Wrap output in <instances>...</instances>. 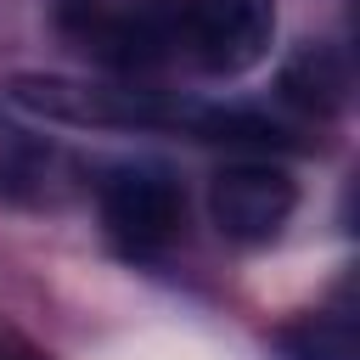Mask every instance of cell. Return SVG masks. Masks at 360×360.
<instances>
[{"instance_id": "8", "label": "cell", "mask_w": 360, "mask_h": 360, "mask_svg": "<svg viewBox=\"0 0 360 360\" xmlns=\"http://www.w3.org/2000/svg\"><path fill=\"white\" fill-rule=\"evenodd\" d=\"M0 360H11V354H6V349H0Z\"/></svg>"}, {"instance_id": "4", "label": "cell", "mask_w": 360, "mask_h": 360, "mask_svg": "<svg viewBox=\"0 0 360 360\" xmlns=\"http://www.w3.org/2000/svg\"><path fill=\"white\" fill-rule=\"evenodd\" d=\"M292 202H298V191H292L287 169L259 163V158L225 163L208 186V214H214L219 236H231V242H270L287 225Z\"/></svg>"}, {"instance_id": "1", "label": "cell", "mask_w": 360, "mask_h": 360, "mask_svg": "<svg viewBox=\"0 0 360 360\" xmlns=\"http://www.w3.org/2000/svg\"><path fill=\"white\" fill-rule=\"evenodd\" d=\"M6 96L51 124H79V129H158V124L197 118V107H163L152 90H112L62 73H17Z\"/></svg>"}, {"instance_id": "7", "label": "cell", "mask_w": 360, "mask_h": 360, "mask_svg": "<svg viewBox=\"0 0 360 360\" xmlns=\"http://www.w3.org/2000/svg\"><path fill=\"white\" fill-rule=\"evenodd\" d=\"M281 349L287 360H360L349 315H304L298 326L281 332Z\"/></svg>"}, {"instance_id": "6", "label": "cell", "mask_w": 360, "mask_h": 360, "mask_svg": "<svg viewBox=\"0 0 360 360\" xmlns=\"http://www.w3.org/2000/svg\"><path fill=\"white\" fill-rule=\"evenodd\" d=\"M281 96L292 101V107H304V112H338L343 101H349V73H343V62L332 56V51H298L292 62H287V73H281Z\"/></svg>"}, {"instance_id": "2", "label": "cell", "mask_w": 360, "mask_h": 360, "mask_svg": "<svg viewBox=\"0 0 360 360\" xmlns=\"http://www.w3.org/2000/svg\"><path fill=\"white\" fill-rule=\"evenodd\" d=\"M276 0H180V56L214 79L253 68L270 51Z\"/></svg>"}, {"instance_id": "5", "label": "cell", "mask_w": 360, "mask_h": 360, "mask_svg": "<svg viewBox=\"0 0 360 360\" xmlns=\"http://www.w3.org/2000/svg\"><path fill=\"white\" fill-rule=\"evenodd\" d=\"M62 158L45 135H28L0 118V197H45Z\"/></svg>"}, {"instance_id": "3", "label": "cell", "mask_w": 360, "mask_h": 360, "mask_svg": "<svg viewBox=\"0 0 360 360\" xmlns=\"http://www.w3.org/2000/svg\"><path fill=\"white\" fill-rule=\"evenodd\" d=\"M101 219L124 253H158L186 225L180 180L158 163H124L101 180Z\"/></svg>"}]
</instances>
